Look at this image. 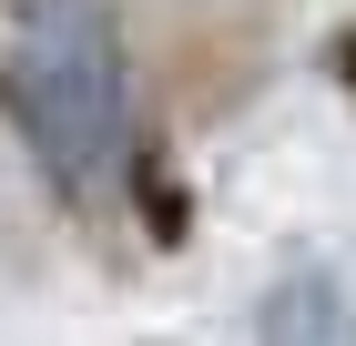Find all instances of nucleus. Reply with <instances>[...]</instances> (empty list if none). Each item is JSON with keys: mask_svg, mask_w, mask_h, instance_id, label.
<instances>
[{"mask_svg": "<svg viewBox=\"0 0 356 346\" xmlns=\"http://www.w3.org/2000/svg\"><path fill=\"white\" fill-rule=\"evenodd\" d=\"M0 112L61 204L102 214L133 163V52L112 0H21L0 41Z\"/></svg>", "mask_w": 356, "mask_h": 346, "instance_id": "nucleus-1", "label": "nucleus"}, {"mask_svg": "<svg viewBox=\"0 0 356 346\" xmlns=\"http://www.w3.org/2000/svg\"><path fill=\"white\" fill-rule=\"evenodd\" d=\"M254 346H356L346 285H336V275H316V265H296L265 306H254Z\"/></svg>", "mask_w": 356, "mask_h": 346, "instance_id": "nucleus-2", "label": "nucleus"}]
</instances>
